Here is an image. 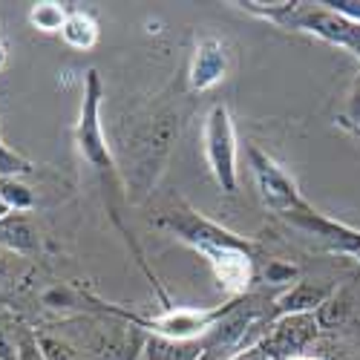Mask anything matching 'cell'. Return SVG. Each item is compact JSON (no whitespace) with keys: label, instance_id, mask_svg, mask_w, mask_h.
I'll return each mask as SVG.
<instances>
[{"label":"cell","instance_id":"1","mask_svg":"<svg viewBox=\"0 0 360 360\" xmlns=\"http://www.w3.org/2000/svg\"><path fill=\"white\" fill-rule=\"evenodd\" d=\"M159 228L170 231L179 243L191 245L196 254H202L207 259V265L214 268V277L219 280V285L231 294H245L254 283V254L257 245L251 239L239 236L228 228H222L219 222L207 219L202 214H196L193 207L182 205L165 211L156 219Z\"/></svg>","mask_w":360,"mask_h":360},{"label":"cell","instance_id":"8","mask_svg":"<svg viewBox=\"0 0 360 360\" xmlns=\"http://www.w3.org/2000/svg\"><path fill=\"white\" fill-rule=\"evenodd\" d=\"M228 46L217 35H202L196 38L191 67H188V86L191 93H205V89L217 86L228 72Z\"/></svg>","mask_w":360,"mask_h":360},{"label":"cell","instance_id":"14","mask_svg":"<svg viewBox=\"0 0 360 360\" xmlns=\"http://www.w3.org/2000/svg\"><path fill=\"white\" fill-rule=\"evenodd\" d=\"M38 343H41V352L46 360H86L84 352L70 343L67 338L61 335H52V332H38Z\"/></svg>","mask_w":360,"mask_h":360},{"label":"cell","instance_id":"18","mask_svg":"<svg viewBox=\"0 0 360 360\" xmlns=\"http://www.w3.org/2000/svg\"><path fill=\"white\" fill-rule=\"evenodd\" d=\"M18 360H46L41 352V343H38V332L23 328L18 335Z\"/></svg>","mask_w":360,"mask_h":360},{"label":"cell","instance_id":"15","mask_svg":"<svg viewBox=\"0 0 360 360\" xmlns=\"http://www.w3.org/2000/svg\"><path fill=\"white\" fill-rule=\"evenodd\" d=\"M32 170H35V165H32V162H29L26 156H20L18 150H12L4 139H0V179H6V176L20 179V176L32 173Z\"/></svg>","mask_w":360,"mask_h":360},{"label":"cell","instance_id":"17","mask_svg":"<svg viewBox=\"0 0 360 360\" xmlns=\"http://www.w3.org/2000/svg\"><path fill=\"white\" fill-rule=\"evenodd\" d=\"M297 277V268L288 265V262H280V259H271L265 268V283L268 285H291Z\"/></svg>","mask_w":360,"mask_h":360},{"label":"cell","instance_id":"12","mask_svg":"<svg viewBox=\"0 0 360 360\" xmlns=\"http://www.w3.org/2000/svg\"><path fill=\"white\" fill-rule=\"evenodd\" d=\"M0 205L6 207L9 214H29L35 207V193L29 191L20 179H0Z\"/></svg>","mask_w":360,"mask_h":360},{"label":"cell","instance_id":"23","mask_svg":"<svg viewBox=\"0 0 360 360\" xmlns=\"http://www.w3.org/2000/svg\"><path fill=\"white\" fill-rule=\"evenodd\" d=\"M352 257H354V259H357V262H360V248H357V251H354V254H352Z\"/></svg>","mask_w":360,"mask_h":360},{"label":"cell","instance_id":"3","mask_svg":"<svg viewBox=\"0 0 360 360\" xmlns=\"http://www.w3.org/2000/svg\"><path fill=\"white\" fill-rule=\"evenodd\" d=\"M101 96H104V86H101L98 70H86L84 101H81V112H78V124H75V147H78V156L93 167L107 185L124 188L118 159L112 156V150L107 144V133H104V122H101Z\"/></svg>","mask_w":360,"mask_h":360},{"label":"cell","instance_id":"11","mask_svg":"<svg viewBox=\"0 0 360 360\" xmlns=\"http://www.w3.org/2000/svg\"><path fill=\"white\" fill-rule=\"evenodd\" d=\"M61 38L67 46L72 49H93L98 44V23L89 12H81V9H72L67 15V23L61 29Z\"/></svg>","mask_w":360,"mask_h":360},{"label":"cell","instance_id":"13","mask_svg":"<svg viewBox=\"0 0 360 360\" xmlns=\"http://www.w3.org/2000/svg\"><path fill=\"white\" fill-rule=\"evenodd\" d=\"M67 9L61 4H55V0H41V4H32V9H29V23H32L38 32H61L64 23H67Z\"/></svg>","mask_w":360,"mask_h":360},{"label":"cell","instance_id":"16","mask_svg":"<svg viewBox=\"0 0 360 360\" xmlns=\"http://www.w3.org/2000/svg\"><path fill=\"white\" fill-rule=\"evenodd\" d=\"M23 274V257L18 254H9L0 248V288L4 285H15Z\"/></svg>","mask_w":360,"mask_h":360},{"label":"cell","instance_id":"20","mask_svg":"<svg viewBox=\"0 0 360 360\" xmlns=\"http://www.w3.org/2000/svg\"><path fill=\"white\" fill-rule=\"evenodd\" d=\"M231 360H274V357L268 354V352H265V349H262L259 343H254V346H245V349H239V352H236V354H233Z\"/></svg>","mask_w":360,"mask_h":360},{"label":"cell","instance_id":"21","mask_svg":"<svg viewBox=\"0 0 360 360\" xmlns=\"http://www.w3.org/2000/svg\"><path fill=\"white\" fill-rule=\"evenodd\" d=\"M6 58H9V55H6V44H4V41H0V70H4V67H6Z\"/></svg>","mask_w":360,"mask_h":360},{"label":"cell","instance_id":"5","mask_svg":"<svg viewBox=\"0 0 360 360\" xmlns=\"http://www.w3.org/2000/svg\"><path fill=\"white\" fill-rule=\"evenodd\" d=\"M202 144H205V162L214 176V182L219 185L222 193L233 196L239 188V170H236L239 141H236L231 110L225 104H214L207 110L205 127H202Z\"/></svg>","mask_w":360,"mask_h":360},{"label":"cell","instance_id":"10","mask_svg":"<svg viewBox=\"0 0 360 360\" xmlns=\"http://www.w3.org/2000/svg\"><path fill=\"white\" fill-rule=\"evenodd\" d=\"M335 291L328 285H317L309 280H297L285 294L277 297V317H288V314H314L328 297Z\"/></svg>","mask_w":360,"mask_h":360},{"label":"cell","instance_id":"2","mask_svg":"<svg viewBox=\"0 0 360 360\" xmlns=\"http://www.w3.org/2000/svg\"><path fill=\"white\" fill-rule=\"evenodd\" d=\"M182 130V118L173 107H162L156 112L141 115L139 122L130 124L124 156H122V179L124 188H136L139 193H150L159 182V176L167 165V156Z\"/></svg>","mask_w":360,"mask_h":360},{"label":"cell","instance_id":"24","mask_svg":"<svg viewBox=\"0 0 360 360\" xmlns=\"http://www.w3.org/2000/svg\"><path fill=\"white\" fill-rule=\"evenodd\" d=\"M136 354H139V352H130V357H127V360H136Z\"/></svg>","mask_w":360,"mask_h":360},{"label":"cell","instance_id":"4","mask_svg":"<svg viewBox=\"0 0 360 360\" xmlns=\"http://www.w3.org/2000/svg\"><path fill=\"white\" fill-rule=\"evenodd\" d=\"M104 311L115 314L127 320L130 326H139V328H147L165 340H176V343H191L193 338L199 335H207L211 328L233 309V303L228 306H217V309H179V306H167L162 314H153V317H141V314H133V311H124V309H115L110 303H98Z\"/></svg>","mask_w":360,"mask_h":360},{"label":"cell","instance_id":"19","mask_svg":"<svg viewBox=\"0 0 360 360\" xmlns=\"http://www.w3.org/2000/svg\"><path fill=\"white\" fill-rule=\"evenodd\" d=\"M12 328L0 320V360H18V340H12Z\"/></svg>","mask_w":360,"mask_h":360},{"label":"cell","instance_id":"6","mask_svg":"<svg viewBox=\"0 0 360 360\" xmlns=\"http://www.w3.org/2000/svg\"><path fill=\"white\" fill-rule=\"evenodd\" d=\"M245 153H248V165H251V176L257 182L259 199H262V205L268 207V211H274L283 219H288L300 211H309L311 202L300 193L297 182L271 156L262 153L257 144H248Z\"/></svg>","mask_w":360,"mask_h":360},{"label":"cell","instance_id":"22","mask_svg":"<svg viewBox=\"0 0 360 360\" xmlns=\"http://www.w3.org/2000/svg\"><path fill=\"white\" fill-rule=\"evenodd\" d=\"M6 214H9V211H6V207H4V205H0V219H4Z\"/></svg>","mask_w":360,"mask_h":360},{"label":"cell","instance_id":"7","mask_svg":"<svg viewBox=\"0 0 360 360\" xmlns=\"http://www.w3.org/2000/svg\"><path fill=\"white\" fill-rule=\"evenodd\" d=\"M317 332H320V323L314 314H288V317H277L271 323V328L265 332L259 346L274 360H291L309 349V343L317 338Z\"/></svg>","mask_w":360,"mask_h":360},{"label":"cell","instance_id":"9","mask_svg":"<svg viewBox=\"0 0 360 360\" xmlns=\"http://www.w3.org/2000/svg\"><path fill=\"white\" fill-rule=\"evenodd\" d=\"M0 248L23 259L41 251V233L29 214H6L0 219Z\"/></svg>","mask_w":360,"mask_h":360}]
</instances>
